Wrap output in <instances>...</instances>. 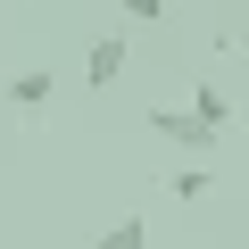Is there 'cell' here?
<instances>
[{"mask_svg":"<svg viewBox=\"0 0 249 249\" xmlns=\"http://www.w3.org/2000/svg\"><path fill=\"white\" fill-rule=\"evenodd\" d=\"M116 75H124V34H100V42L83 50V83H91V91H108Z\"/></svg>","mask_w":249,"mask_h":249,"instance_id":"obj_2","label":"cell"},{"mask_svg":"<svg viewBox=\"0 0 249 249\" xmlns=\"http://www.w3.org/2000/svg\"><path fill=\"white\" fill-rule=\"evenodd\" d=\"M150 133H158V142H175V150H191V158H199V150H216V142H224V133H216V124H199V116H191V108H166V100H158V108H150Z\"/></svg>","mask_w":249,"mask_h":249,"instance_id":"obj_1","label":"cell"},{"mask_svg":"<svg viewBox=\"0 0 249 249\" xmlns=\"http://www.w3.org/2000/svg\"><path fill=\"white\" fill-rule=\"evenodd\" d=\"M9 108H25V116H42V108H50V75H42V67H25V75H9Z\"/></svg>","mask_w":249,"mask_h":249,"instance_id":"obj_4","label":"cell"},{"mask_svg":"<svg viewBox=\"0 0 249 249\" xmlns=\"http://www.w3.org/2000/svg\"><path fill=\"white\" fill-rule=\"evenodd\" d=\"M91 249H150V224H142V216H116V224H108Z\"/></svg>","mask_w":249,"mask_h":249,"instance_id":"obj_5","label":"cell"},{"mask_svg":"<svg viewBox=\"0 0 249 249\" xmlns=\"http://www.w3.org/2000/svg\"><path fill=\"white\" fill-rule=\"evenodd\" d=\"M166 9H175V0H124V17H133V25H158Z\"/></svg>","mask_w":249,"mask_h":249,"instance_id":"obj_6","label":"cell"},{"mask_svg":"<svg viewBox=\"0 0 249 249\" xmlns=\"http://www.w3.org/2000/svg\"><path fill=\"white\" fill-rule=\"evenodd\" d=\"M191 116H199V124H216V133H232V91H224V75H199Z\"/></svg>","mask_w":249,"mask_h":249,"instance_id":"obj_3","label":"cell"}]
</instances>
